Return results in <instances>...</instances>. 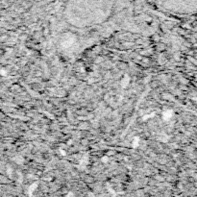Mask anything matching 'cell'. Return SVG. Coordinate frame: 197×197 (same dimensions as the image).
Here are the masks:
<instances>
[{"mask_svg": "<svg viewBox=\"0 0 197 197\" xmlns=\"http://www.w3.org/2000/svg\"><path fill=\"white\" fill-rule=\"evenodd\" d=\"M170 115H171V112H167V114H164V119H168L170 118Z\"/></svg>", "mask_w": 197, "mask_h": 197, "instance_id": "6da1fadb", "label": "cell"}]
</instances>
